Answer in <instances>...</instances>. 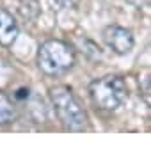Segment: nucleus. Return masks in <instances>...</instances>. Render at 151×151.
<instances>
[{"instance_id":"obj_6","label":"nucleus","mask_w":151,"mask_h":151,"mask_svg":"<svg viewBox=\"0 0 151 151\" xmlns=\"http://www.w3.org/2000/svg\"><path fill=\"white\" fill-rule=\"evenodd\" d=\"M14 116H16V110H14L13 101L4 93H0V124L11 123L14 119Z\"/></svg>"},{"instance_id":"obj_3","label":"nucleus","mask_w":151,"mask_h":151,"mask_svg":"<svg viewBox=\"0 0 151 151\" xmlns=\"http://www.w3.org/2000/svg\"><path fill=\"white\" fill-rule=\"evenodd\" d=\"M89 94L101 110H116L126 100V86L119 77H103L89 86Z\"/></svg>"},{"instance_id":"obj_7","label":"nucleus","mask_w":151,"mask_h":151,"mask_svg":"<svg viewBox=\"0 0 151 151\" xmlns=\"http://www.w3.org/2000/svg\"><path fill=\"white\" fill-rule=\"evenodd\" d=\"M57 2H59L62 7H69V6H73L75 2H77V0H57Z\"/></svg>"},{"instance_id":"obj_5","label":"nucleus","mask_w":151,"mask_h":151,"mask_svg":"<svg viewBox=\"0 0 151 151\" xmlns=\"http://www.w3.org/2000/svg\"><path fill=\"white\" fill-rule=\"evenodd\" d=\"M16 36H18L16 20L13 18L11 13L0 7V45H4V46L13 45L16 41Z\"/></svg>"},{"instance_id":"obj_1","label":"nucleus","mask_w":151,"mask_h":151,"mask_svg":"<svg viewBox=\"0 0 151 151\" xmlns=\"http://www.w3.org/2000/svg\"><path fill=\"white\" fill-rule=\"evenodd\" d=\"M50 98L53 103V109L57 112V117L60 123L71 130V132H80L87 126V114L75 98L69 87L66 86H57L50 91Z\"/></svg>"},{"instance_id":"obj_8","label":"nucleus","mask_w":151,"mask_h":151,"mask_svg":"<svg viewBox=\"0 0 151 151\" xmlns=\"http://www.w3.org/2000/svg\"><path fill=\"white\" fill-rule=\"evenodd\" d=\"M132 4H142V0H130Z\"/></svg>"},{"instance_id":"obj_4","label":"nucleus","mask_w":151,"mask_h":151,"mask_svg":"<svg viewBox=\"0 0 151 151\" xmlns=\"http://www.w3.org/2000/svg\"><path fill=\"white\" fill-rule=\"evenodd\" d=\"M103 39L109 48H112L116 53H128L133 48V36L128 29L119 25H110L103 32Z\"/></svg>"},{"instance_id":"obj_2","label":"nucleus","mask_w":151,"mask_h":151,"mask_svg":"<svg viewBox=\"0 0 151 151\" xmlns=\"http://www.w3.org/2000/svg\"><path fill=\"white\" fill-rule=\"evenodd\" d=\"M37 64L48 75H60V73H66L73 68L75 52L64 41L48 39L39 46Z\"/></svg>"}]
</instances>
